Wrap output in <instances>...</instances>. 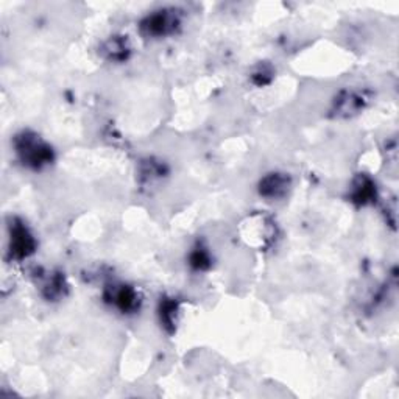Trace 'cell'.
I'll list each match as a JSON object with an SVG mask.
<instances>
[{
  "mask_svg": "<svg viewBox=\"0 0 399 399\" xmlns=\"http://www.w3.org/2000/svg\"><path fill=\"white\" fill-rule=\"evenodd\" d=\"M14 145L21 161L30 167L41 169L52 161V148L31 133L23 131L22 135L16 136Z\"/></svg>",
  "mask_w": 399,
  "mask_h": 399,
  "instance_id": "cell-1",
  "label": "cell"
},
{
  "mask_svg": "<svg viewBox=\"0 0 399 399\" xmlns=\"http://www.w3.org/2000/svg\"><path fill=\"white\" fill-rule=\"evenodd\" d=\"M174 10H161L154 11L152 16L142 22V30L148 36H167L174 33L175 28L179 26V21Z\"/></svg>",
  "mask_w": 399,
  "mask_h": 399,
  "instance_id": "cell-2",
  "label": "cell"
},
{
  "mask_svg": "<svg viewBox=\"0 0 399 399\" xmlns=\"http://www.w3.org/2000/svg\"><path fill=\"white\" fill-rule=\"evenodd\" d=\"M36 242L31 236V232L27 230V226L22 223L14 222L11 223V234H10V253L16 259H23L28 257L35 252Z\"/></svg>",
  "mask_w": 399,
  "mask_h": 399,
  "instance_id": "cell-3",
  "label": "cell"
},
{
  "mask_svg": "<svg viewBox=\"0 0 399 399\" xmlns=\"http://www.w3.org/2000/svg\"><path fill=\"white\" fill-rule=\"evenodd\" d=\"M288 186L287 178L278 174H271L270 176L264 178L261 183V195L269 198H279L281 195L286 193V187Z\"/></svg>",
  "mask_w": 399,
  "mask_h": 399,
  "instance_id": "cell-4",
  "label": "cell"
},
{
  "mask_svg": "<svg viewBox=\"0 0 399 399\" xmlns=\"http://www.w3.org/2000/svg\"><path fill=\"white\" fill-rule=\"evenodd\" d=\"M113 301H114L116 306L123 312L133 310L139 303L136 292L127 286H122V288H119V291H116L113 293Z\"/></svg>",
  "mask_w": 399,
  "mask_h": 399,
  "instance_id": "cell-5",
  "label": "cell"
},
{
  "mask_svg": "<svg viewBox=\"0 0 399 399\" xmlns=\"http://www.w3.org/2000/svg\"><path fill=\"white\" fill-rule=\"evenodd\" d=\"M209 262V256L205 252V249H197L192 256H191V264L193 265L195 269H205Z\"/></svg>",
  "mask_w": 399,
  "mask_h": 399,
  "instance_id": "cell-6",
  "label": "cell"
}]
</instances>
